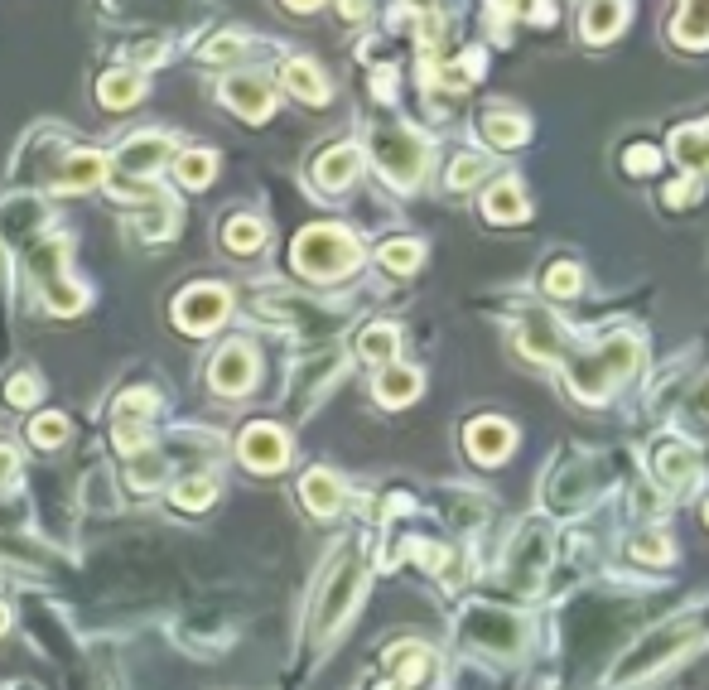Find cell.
I'll use <instances>...</instances> for the list:
<instances>
[{
  "instance_id": "1",
  "label": "cell",
  "mask_w": 709,
  "mask_h": 690,
  "mask_svg": "<svg viewBox=\"0 0 709 690\" xmlns=\"http://www.w3.org/2000/svg\"><path fill=\"white\" fill-rule=\"evenodd\" d=\"M700 633H705V618H690V613H685V618H671V623H661L652 637H642L628 657L613 666L608 686L623 690V686H632V681H647L652 671H661L676 652H685V642H695Z\"/></svg>"
},
{
  "instance_id": "2",
  "label": "cell",
  "mask_w": 709,
  "mask_h": 690,
  "mask_svg": "<svg viewBox=\"0 0 709 690\" xmlns=\"http://www.w3.org/2000/svg\"><path fill=\"white\" fill-rule=\"evenodd\" d=\"M637 367H642V348H637V338H632V333H613L603 348H594L589 358L574 362L570 377H574V391H579L584 401H603L618 382H628Z\"/></svg>"
},
{
  "instance_id": "3",
  "label": "cell",
  "mask_w": 709,
  "mask_h": 690,
  "mask_svg": "<svg viewBox=\"0 0 709 690\" xmlns=\"http://www.w3.org/2000/svg\"><path fill=\"white\" fill-rule=\"evenodd\" d=\"M357 256H362V247H357L353 232L328 227V222H319V227H304L300 237H295V266H300L304 276H314V280L348 276V271L357 266Z\"/></svg>"
},
{
  "instance_id": "4",
  "label": "cell",
  "mask_w": 709,
  "mask_h": 690,
  "mask_svg": "<svg viewBox=\"0 0 709 690\" xmlns=\"http://www.w3.org/2000/svg\"><path fill=\"white\" fill-rule=\"evenodd\" d=\"M372 155H377L382 174L396 189H410L425 174V140L415 136L410 126H377L372 131Z\"/></svg>"
},
{
  "instance_id": "5",
  "label": "cell",
  "mask_w": 709,
  "mask_h": 690,
  "mask_svg": "<svg viewBox=\"0 0 709 690\" xmlns=\"http://www.w3.org/2000/svg\"><path fill=\"white\" fill-rule=\"evenodd\" d=\"M357 594H362V565L348 560V565H338V575H333V584L324 589L319 613H314V637H319V642L338 633V623L348 618V608L357 604Z\"/></svg>"
},
{
  "instance_id": "6",
  "label": "cell",
  "mask_w": 709,
  "mask_h": 690,
  "mask_svg": "<svg viewBox=\"0 0 709 690\" xmlns=\"http://www.w3.org/2000/svg\"><path fill=\"white\" fill-rule=\"evenodd\" d=\"M546 560H550V531L546 526H526L517 536V546H512V560H507L512 584L526 589V594H536V589H541V575H546Z\"/></svg>"
},
{
  "instance_id": "7",
  "label": "cell",
  "mask_w": 709,
  "mask_h": 690,
  "mask_svg": "<svg viewBox=\"0 0 709 690\" xmlns=\"http://www.w3.org/2000/svg\"><path fill=\"white\" fill-rule=\"evenodd\" d=\"M222 314H227V290L222 285H193V290H184V300L174 304L179 329L189 333H208Z\"/></svg>"
},
{
  "instance_id": "8",
  "label": "cell",
  "mask_w": 709,
  "mask_h": 690,
  "mask_svg": "<svg viewBox=\"0 0 709 690\" xmlns=\"http://www.w3.org/2000/svg\"><path fill=\"white\" fill-rule=\"evenodd\" d=\"M242 459L251 464L256 473H275V469H285V459H290V444H285V435L275 430V425H251L242 435Z\"/></svg>"
},
{
  "instance_id": "9",
  "label": "cell",
  "mask_w": 709,
  "mask_h": 690,
  "mask_svg": "<svg viewBox=\"0 0 709 690\" xmlns=\"http://www.w3.org/2000/svg\"><path fill=\"white\" fill-rule=\"evenodd\" d=\"M251 382H256V353L246 343H227L218 353V362H213V387L222 396H242Z\"/></svg>"
},
{
  "instance_id": "10",
  "label": "cell",
  "mask_w": 709,
  "mask_h": 690,
  "mask_svg": "<svg viewBox=\"0 0 709 690\" xmlns=\"http://www.w3.org/2000/svg\"><path fill=\"white\" fill-rule=\"evenodd\" d=\"M468 454L478 459V464H502L507 454H512V440H517V430L507 425V420H473L468 425Z\"/></svg>"
},
{
  "instance_id": "11",
  "label": "cell",
  "mask_w": 709,
  "mask_h": 690,
  "mask_svg": "<svg viewBox=\"0 0 709 690\" xmlns=\"http://www.w3.org/2000/svg\"><path fill=\"white\" fill-rule=\"evenodd\" d=\"M468 633L478 637V642H488L492 652H517L521 647V623L512 613H497V608H473Z\"/></svg>"
},
{
  "instance_id": "12",
  "label": "cell",
  "mask_w": 709,
  "mask_h": 690,
  "mask_svg": "<svg viewBox=\"0 0 709 690\" xmlns=\"http://www.w3.org/2000/svg\"><path fill=\"white\" fill-rule=\"evenodd\" d=\"M222 97L232 102V107L251 116V121H261V116H271L275 97H271V83L266 78H251V73H237V78H227L222 83Z\"/></svg>"
},
{
  "instance_id": "13",
  "label": "cell",
  "mask_w": 709,
  "mask_h": 690,
  "mask_svg": "<svg viewBox=\"0 0 709 690\" xmlns=\"http://www.w3.org/2000/svg\"><path fill=\"white\" fill-rule=\"evenodd\" d=\"M164 155H169V140L164 136H136L131 145H121L116 169H121V179H131V174H155V169L164 165Z\"/></svg>"
},
{
  "instance_id": "14",
  "label": "cell",
  "mask_w": 709,
  "mask_h": 690,
  "mask_svg": "<svg viewBox=\"0 0 709 690\" xmlns=\"http://www.w3.org/2000/svg\"><path fill=\"white\" fill-rule=\"evenodd\" d=\"M357 169H362V150H357V145H333L328 155H319L314 179H319L324 189H348L357 179Z\"/></svg>"
},
{
  "instance_id": "15",
  "label": "cell",
  "mask_w": 709,
  "mask_h": 690,
  "mask_svg": "<svg viewBox=\"0 0 709 690\" xmlns=\"http://www.w3.org/2000/svg\"><path fill=\"white\" fill-rule=\"evenodd\" d=\"M695 469H700V464H695V449H690V444H661V449H656V473H661V483H666V488H676V493H681V488H690V483H695Z\"/></svg>"
},
{
  "instance_id": "16",
  "label": "cell",
  "mask_w": 709,
  "mask_h": 690,
  "mask_svg": "<svg viewBox=\"0 0 709 690\" xmlns=\"http://www.w3.org/2000/svg\"><path fill=\"white\" fill-rule=\"evenodd\" d=\"M483 136H488V145H497V150H517V145H526V136H531V121L507 107H492V111H483Z\"/></svg>"
},
{
  "instance_id": "17",
  "label": "cell",
  "mask_w": 709,
  "mask_h": 690,
  "mask_svg": "<svg viewBox=\"0 0 709 690\" xmlns=\"http://www.w3.org/2000/svg\"><path fill=\"white\" fill-rule=\"evenodd\" d=\"M300 493H304V507H309L314 517H333V512L343 507V488H338V478H333L328 469H309V473H304Z\"/></svg>"
},
{
  "instance_id": "18",
  "label": "cell",
  "mask_w": 709,
  "mask_h": 690,
  "mask_svg": "<svg viewBox=\"0 0 709 690\" xmlns=\"http://www.w3.org/2000/svg\"><path fill=\"white\" fill-rule=\"evenodd\" d=\"M623 20H628V0H589V10H584V39L603 44V39H613L623 29Z\"/></svg>"
},
{
  "instance_id": "19",
  "label": "cell",
  "mask_w": 709,
  "mask_h": 690,
  "mask_svg": "<svg viewBox=\"0 0 709 690\" xmlns=\"http://www.w3.org/2000/svg\"><path fill=\"white\" fill-rule=\"evenodd\" d=\"M285 87H290L295 97H304L309 107H324L328 102L324 73H319L314 63H304V58H290V63H285Z\"/></svg>"
},
{
  "instance_id": "20",
  "label": "cell",
  "mask_w": 709,
  "mask_h": 690,
  "mask_svg": "<svg viewBox=\"0 0 709 690\" xmlns=\"http://www.w3.org/2000/svg\"><path fill=\"white\" fill-rule=\"evenodd\" d=\"M483 213H488V222H521L526 218V194L517 189V179L492 184L488 198H483Z\"/></svg>"
},
{
  "instance_id": "21",
  "label": "cell",
  "mask_w": 709,
  "mask_h": 690,
  "mask_svg": "<svg viewBox=\"0 0 709 690\" xmlns=\"http://www.w3.org/2000/svg\"><path fill=\"white\" fill-rule=\"evenodd\" d=\"M671 34H676L681 44H690V49H705L709 44V0H681Z\"/></svg>"
},
{
  "instance_id": "22",
  "label": "cell",
  "mask_w": 709,
  "mask_h": 690,
  "mask_svg": "<svg viewBox=\"0 0 709 690\" xmlns=\"http://www.w3.org/2000/svg\"><path fill=\"white\" fill-rule=\"evenodd\" d=\"M671 150H676V160L690 169H709V121L705 126H681L676 136H671Z\"/></svg>"
},
{
  "instance_id": "23",
  "label": "cell",
  "mask_w": 709,
  "mask_h": 690,
  "mask_svg": "<svg viewBox=\"0 0 709 690\" xmlns=\"http://www.w3.org/2000/svg\"><path fill=\"white\" fill-rule=\"evenodd\" d=\"M377 396H382L386 406H406L420 396V372H410V367H386L382 377H377Z\"/></svg>"
},
{
  "instance_id": "24",
  "label": "cell",
  "mask_w": 709,
  "mask_h": 690,
  "mask_svg": "<svg viewBox=\"0 0 709 690\" xmlns=\"http://www.w3.org/2000/svg\"><path fill=\"white\" fill-rule=\"evenodd\" d=\"M140 92H145V83H140L136 73H107V78L97 83V97H102V107H111V111H126Z\"/></svg>"
},
{
  "instance_id": "25",
  "label": "cell",
  "mask_w": 709,
  "mask_h": 690,
  "mask_svg": "<svg viewBox=\"0 0 709 690\" xmlns=\"http://www.w3.org/2000/svg\"><path fill=\"white\" fill-rule=\"evenodd\" d=\"M102 169H107V160H102L97 150H82V155H73V160H68V169H63V184H68V189H92V184H102Z\"/></svg>"
},
{
  "instance_id": "26",
  "label": "cell",
  "mask_w": 709,
  "mask_h": 690,
  "mask_svg": "<svg viewBox=\"0 0 709 690\" xmlns=\"http://www.w3.org/2000/svg\"><path fill=\"white\" fill-rule=\"evenodd\" d=\"M174 169H179V184H184V189H208V179H213L218 160H213L208 150H184Z\"/></svg>"
},
{
  "instance_id": "27",
  "label": "cell",
  "mask_w": 709,
  "mask_h": 690,
  "mask_svg": "<svg viewBox=\"0 0 709 690\" xmlns=\"http://www.w3.org/2000/svg\"><path fill=\"white\" fill-rule=\"evenodd\" d=\"M261 242H266V227L256 218H232L222 227V247L227 251H256Z\"/></svg>"
},
{
  "instance_id": "28",
  "label": "cell",
  "mask_w": 709,
  "mask_h": 690,
  "mask_svg": "<svg viewBox=\"0 0 709 690\" xmlns=\"http://www.w3.org/2000/svg\"><path fill=\"white\" fill-rule=\"evenodd\" d=\"M357 353H362L367 362H391L396 358V329H391V324H372V329L362 333Z\"/></svg>"
},
{
  "instance_id": "29",
  "label": "cell",
  "mask_w": 709,
  "mask_h": 690,
  "mask_svg": "<svg viewBox=\"0 0 709 690\" xmlns=\"http://www.w3.org/2000/svg\"><path fill=\"white\" fill-rule=\"evenodd\" d=\"M478 78H483V54H478V49H468L464 58H454V63L444 68V87H454V92L473 87Z\"/></svg>"
},
{
  "instance_id": "30",
  "label": "cell",
  "mask_w": 709,
  "mask_h": 690,
  "mask_svg": "<svg viewBox=\"0 0 709 690\" xmlns=\"http://www.w3.org/2000/svg\"><path fill=\"white\" fill-rule=\"evenodd\" d=\"M377 256H382L386 271H396V276H410V271L420 266V242H386Z\"/></svg>"
},
{
  "instance_id": "31",
  "label": "cell",
  "mask_w": 709,
  "mask_h": 690,
  "mask_svg": "<svg viewBox=\"0 0 709 690\" xmlns=\"http://www.w3.org/2000/svg\"><path fill=\"white\" fill-rule=\"evenodd\" d=\"M155 406H160V401H155V391H126V396H116V425L145 420Z\"/></svg>"
},
{
  "instance_id": "32",
  "label": "cell",
  "mask_w": 709,
  "mask_h": 690,
  "mask_svg": "<svg viewBox=\"0 0 709 690\" xmlns=\"http://www.w3.org/2000/svg\"><path fill=\"white\" fill-rule=\"evenodd\" d=\"M213 493H218V488H213V478H184V483L174 488V502H179L184 512H198V507H208V502H213Z\"/></svg>"
},
{
  "instance_id": "33",
  "label": "cell",
  "mask_w": 709,
  "mask_h": 690,
  "mask_svg": "<svg viewBox=\"0 0 709 690\" xmlns=\"http://www.w3.org/2000/svg\"><path fill=\"white\" fill-rule=\"evenodd\" d=\"M671 541L666 536H656V531H642L637 541H632V560H642V565H666L671 560Z\"/></svg>"
},
{
  "instance_id": "34",
  "label": "cell",
  "mask_w": 709,
  "mask_h": 690,
  "mask_svg": "<svg viewBox=\"0 0 709 690\" xmlns=\"http://www.w3.org/2000/svg\"><path fill=\"white\" fill-rule=\"evenodd\" d=\"M58 251H63V242H58L49 256H39V261H49V271H58ZM49 300H54L58 314H73V309H82V295L73 290V285H63V280H54V285H49Z\"/></svg>"
},
{
  "instance_id": "35",
  "label": "cell",
  "mask_w": 709,
  "mask_h": 690,
  "mask_svg": "<svg viewBox=\"0 0 709 690\" xmlns=\"http://www.w3.org/2000/svg\"><path fill=\"white\" fill-rule=\"evenodd\" d=\"M488 174V155H459L454 165H449V189H468L473 179H483Z\"/></svg>"
},
{
  "instance_id": "36",
  "label": "cell",
  "mask_w": 709,
  "mask_h": 690,
  "mask_svg": "<svg viewBox=\"0 0 709 690\" xmlns=\"http://www.w3.org/2000/svg\"><path fill=\"white\" fill-rule=\"evenodd\" d=\"M546 290H550V295H555V300H570V295H579V266H570V261H560V266H550Z\"/></svg>"
},
{
  "instance_id": "37",
  "label": "cell",
  "mask_w": 709,
  "mask_h": 690,
  "mask_svg": "<svg viewBox=\"0 0 709 690\" xmlns=\"http://www.w3.org/2000/svg\"><path fill=\"white\" fill-rule=\"evenodd\" d=\"M29 440L34 444H44V449H54V444L68 440V425L58 420V415H39L34 425H29Z\"/></svg>"
},
{
  "instance_id": "38",
  "label": "cell",
  "mask_w": 709,
  "mask_h": 690,
  "mask_svg": "<svg viewBox=\"0 0 709 690\" xmlns=\"http://www.w3.org/2000/svg\"><path fill=\"white\" fill-rule=\"evenodd\" d=\"M5 401H10V406H34V401H39V382H34V377H15V382H10V387H5Z\"/></svg>"
},
{
  "instance_id": "39",
  "label": "cell",
  "mask_w": 709,
  "mask_h": 690,
  "mask_svg": "<svg viewBox=\"0 0 709 690\" xmlns=\"http://www.w3.org/2000/svg\"><path fill=\"white\" fill-rule=\"evenodd\" d=\"M623 165H628V174H656V165H661V155H656L652 145H632V150H628V160H623Z\"/></svg>"
},
{
  "instance_id": "40",
  "label": "cell",
  "mask_w": 709,
  "mask_h": 690,
  "mask_svg": "<svg viewBox=\"0 0 709 690\" xmlns=\"http://www.w3.org/2000/svg\"><path fill=\"white\" fill-rule=\"evenodd\" d=\"M237 54H242V39H237V34H222V39H213V44L203 49L208 63H222V58H237Z\"/></svg>"
},
{
  "instance_id": "41",
  "label": "cell",
  "mask_w": 709,
  "mask_h": 690,
  "mask_svg": "<svg viewBox=\"0 0 709 690\" xmlns=\"http://www.w3.org/2000/svg\"><path fill=\"white\" fill-rule=\"evenodd\" d=\"M690 194H695V189H690V179H676V184L666 189V203H671V208H681V203H690Z\"/></svg>"
},
{
  "instance_id": "42",
  "label": "cell",
  "mask_w": 709,
  "mask_h": 690,
  "mask_svg": "<svg viewBox=\"0 0 709 690\" xmlns=\"http://www.w3.org/2000/svg\"><path fill=\"white\" fill-rule=\"evenodd\" d=\"M343 15H348V20H362V15H367V0H343Z\"/></svg>"
},
{
  "instance_id": "43",
  "label": "cell",
  "mask_w": 709,
  "mask_h": 690,
  "mask_svg": "<svg viewBox=\"0 0 709 690\" xmlns=\"http://www.w3.org/2000/svg\"><path fill=\"white\" fill-rule=\"evenodd\" d=\"M10 473H15V454H10V449H0V483H5Z\"/></svg>"
},
{
  "instance_id": "44",
  "label": "cell",
  "mask_w": 709,
  "mask_h": 690,
  "mask_svg": "<svg viewBox=\"0 0 709 690\" xmlns=\"http://www.w3.org/2000/svg\"><path fill=\"white\" fill-rule=\"evenodd\" d=\"M285 5H290V10H319L324 0H285Z\"/></svg>"
},
{
  "instance_id": "45",
  "label": "cell",
  "mask_w": 709,
  "mask_h": 690,
  "mask_svg": "<svg viewBox=\"0 0 709 690\" xmlns=\"http://www.w3.org/2000/svg\"><path fill=\"white\" fill-rule=\"evenodd\" d=\"M5 628H10V613H5V604H0V633H5Z\"/></svg>"
},
{
  "instance_id": "46",
  "label": "cell",
  "mask_w": 709,
  "mask_h": 690,
  "mask_svg": "<svg viewBox=\"0 0 709 690\" xmlns=\"http://www.w3.org/2000/svg\"><path fill=\"white\" fill-rule=\"evenodd\" d=\"M0 280H5V247H0Z\"/></svg>"
},
{
  "instance_id": "47",
  "label": "cell",
  "mask_w": 709,
  "mask_h": 690,
  "mask_svg": "<svg viewBox=\"0 0 709 690\" xmlns=\"http://www.w3.org/2000/svg\"><path fill=\"white\" fill-rule=\"evenodd\" d=\"M705 522H709V507H705Z\"/></svg>"
}]
</instances>
